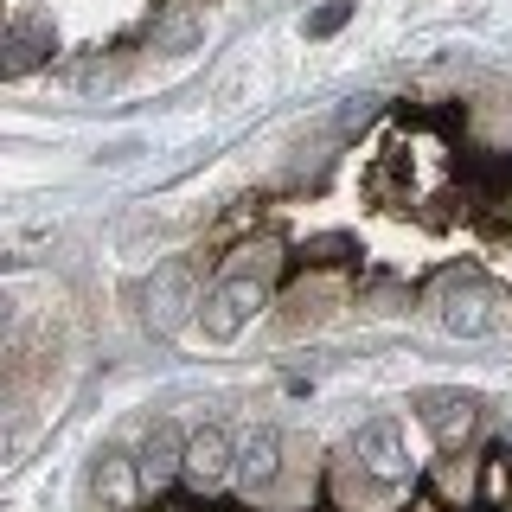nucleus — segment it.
<instances>
[{"label":"nucleus","instance_id":"20e7f679","mask_svg":"<svg viewBox=\"0 0 512 512\" xmlns=\"http://www.w3.org/2000/svg\"><path fill=\"white\" fill-rule=\"evenodd\" d=\"M352 461H359L372 480H410V448H404V429L391 423V416H378V423H365L359 436H352Z\"/></svg>","mask_w":512,"mask_h":512},{"label":"nucleus","instance_id":"423d86ee","mask_svg":"<svg viewBox=\"0 0 512 512\" xmlns=\"http://www.w3.org/2000/svg\"><path fill=\"white\" fill-rule=\"evenodd\" d=\"M416 416H423V429H429L442 448H455V442H468L480 404H474L468 391H416Z\"/></svg>","mask_w":512,"mask_h":512},{"label":"nucleus","instance_id":"9b49d317","mask_svg":"<svg viewBox=\"0 0 512 512\" xmlns=\"http://www.w3.org/2000/svg\"><path fill=\"white\" fill-rule=\"evenodd\" d=\"M352 13H359V0H327V7H314L308 20H301V32H308V39H333Z\"/></svg>","mask_w":512,"mask_h":512},{"label":"nucleus","instance_id":"7ed1b4c3","mask_svg":"<svg viewBox=\"0 0 512 512\" xmlns=\"http://www.w3.org/2000/svg\"><path fill=\"white\" fill-rule=\"evenodd\" d=\"M186 487L192 493H205V500H218L224 487H237V448L231 436H224L218 423H205V429H192L186 436Z\"/></svg>","mask_w":512,"mask_h":512},{"label":"nucleus","instance_id":"f257e3e1","mask_svg":"<svg viewBox=\"0 0 512 512\" xmlns=\"http://www.w3.org/2000/svg\"><path fill=\"white\" fill-rule=\"evenodd\" d=\"M500 288L487 276H474V269H442L436 288H429V314H436L442 333H455V340H480V333L500 327Z\"/></svg>","mask_w":512,"mask_h":512},{"label":"nucleus","instance_id":"39448f33","mask_svg":"<svg viewBox=\"0 0 512 512\" xmlns=\"http://www.w3.org/2000/svg\"><path fill=\"white\" fill-rule=\"evenodd\" d=\"M282 480V429H250L244 448H237V487L250 493V500H269Z\"/></svg>","mask_w":512,"mask_h":512},{"label":"nucleus","instance_id":"f8f14e48","mask_svg":"<svg viewBox=\"0 0 512 512\" xmlns=\"http://www.w3.org/2000/svg\"><path fill=\"white\" fill-rule=\"evenodd\" d=\"M372 109H378V96H352V103L340 109V128H346V135H352V128H365V122H372Z\"/></svg>","mask_w":512,"mask_h":512},{"label":"nucleus","instance_id":"6e6552de","mask_svg":"<svg viewBox=\"0 0 512 512\" xmlns=\"http://www.w3.org/2000/svg\"><path fill=\"white\" fill-rule=\"evenodd\" d=\"M135 461H141V480H148V493H160L173 474L186 468V436H180V423H167V416H160V423L148 429V442H141Z\"/></svg>","mask_w":512,"mask_h":512},{"label":"nucleus","instance_id":"9d476101","mask_svg":"<svg viewBox=\"0 0 512 512\" xmlns=\"http://www.w3.org/2000/svg\"><path fill=\"white\" fill-rule=\"evenodd\" d=\"M96 500L103 506H116V512H128L141 500V487H148V480H141V461H128L122 448H103V461H96Z\"/></svg>","mask_w":512,"mask_h":512},{"label":"nucleus","instance_id":"0eeeda50","mask_svg":"<svg viewBox=\"0 0 512 512\" xmlns=\"http://www.w3.org/2000/svg\"><path fill=\"white\" fill-rule=\"evenodd\" d=\"M186 308H199V301H192V263H160L154 282H148V327L173 333L186 320Z\"/></svg>","mask_w":512,"mask_h":512},{"label":"nucleus","instance_id":"f03ea898","mask_svg":"<svg viewBox=\"0 0 512 512\" xmlns=\"http://www.w3.org/2000/svg\"><path fill=\"white\" fill-rule=\"evenodd\" d=\"M263 295H269V263H250L244 256V263L205 295V333H212V340H231V333L263 308Z\"/></svg>","mask_w":512,"mask_h":512},{"label":"nucleus","instance_id":"1a4fd4ad","mask_svg":"<svg viewBox=\"0 0 512 512\" xmlns=\"http://www.w3.org/2000/svg\"><path fill=\"white\" fill-rule=\"evenodd\" d=\"M52 52H58L52 20H13L7 26V58H0V71H7V77H26V71H39Z\"/></svg>","mask_w":512,"mask_h":512}]
</instances>
